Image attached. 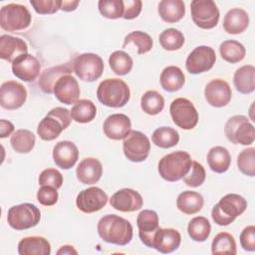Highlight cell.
<instances>
[{
    "label": "cell",
    "mask_w": 255,
    "mask_h": 255,
    "mask_svg": "<svg viewBox=\"0 0 255 255\" xmlns=\"http://www.w3.org/2000/svg\"><path fill=\"white\" fill-rule=\"evenodd\" d=\"M71 121L72 117L68 109L56 107L39 123L37 133L43 140H53L70 126Z\"/></svg>",
    "instance_id": "5"
},
{
    "label": "cell",
    "mask_w": 255,
    "mask_h": 255,
    "mask_svg": "<svg viewBox=\"0 0 255 255\" xmlns=\"http://www.w3.org/2000/svg\"><path fill=\"white\" fill-rule=\"evenodd\" d=\"M241 247L246 251L255 250V226L249 225L245 227L240 234Z\"/></svg>",
    "instance_id": "50"
},
{
    "label": "cell",
    "mask_w": 255,
    "mask_h": 255,
    "mask_svg": "<svg viewBox=\"0 0 255 255\" xmlns=\"http://www.w3.org/2000/svg\"><path fill=\"white\" fill-rule=\"evenodd\" d=\"M31 14L26 6L10 3L0 10V26L8 32L24 30L31 24Z\"/></svg>",
    "instance_id": "6"
},
{
    "label": "cell",
    "mask_w": 255,
    "mask_h": 255,
    "mask_svg": "<svg viewBox=\"0 0 255 255\" xmlns=\"http://www.w3.org/2000/svg\"><path fill=\"white\" fill-rule=\"evenodd\" d=\"M58 191L55 187L49 185H42L37 192V199L40 204L44 206H52L58 201Z\"/></svg>",
    "instance_id": "49"
},
{
    "label": "cell",
    "mask_w": 255,
    "mask_h": 255,
    "mask_svg": "<svg viewBox=\"0 0 255 255\" xmlns=\"http://www.w3.org/2000/svg\"><path fill=\"white\" fill-rule=\"evenodd\" d=\"M142 8V2L140 0H125L124 1V15L126 20H131L136 18Z\"/></svg>",
    "instance_id": "51"
},
{
    "label": "cell",
    "mask_w": 255,
    "mask_h": 255,
    "mask_svg": "<svg viewBox=\"0 0 255 255\" xmlns=\"http://www.w3.org/2000/svg\"><path fill=\"white\" fill-rule=\"evenodd\" d=\"M158 41L164 50L175 51L183 46L185 40L183 34L179 30L168 28L160 33Z\"/></svg>",
    "instance_id": "42"
},
{
    "label": "cell",
    "mask_w": 255,
    "mask_h": 255,
    "mask_svg": "<svg viewBox=\"0 0 255 255\" xmlns=\"http://www.w3.org/2000/svg\"><path fill=\"white\" fill-rule=\"evenodd\" d=\"M169 112L173 123L182 129H192L198 123V113L195 107L185 98L173 100Z\"/></svg>",
    "instance_id": "11"
},
{
    "label": "cell",
    "mask_w": 255,
    "mask_h": 255,
    "mask_svg": "<svg viewBox=\"0 0 255 255\" xmlns=\"http://www.w3.org/2000/svg\"><path fill=\"white\" fill-rule=\"evenodd\" d=\"M98 8L100 13L108 19H118L124 15L123 0H100Z\"/></svg>",
    "instance_id": "45"
},
{
    "label": "cell",
    "mask_w": 255,
    "mask_h": 255,
    "mask_svg": "<svg viewBox=\"0 0 255 255\" xmlns=\"http://www.w3.org/2000/svg\"><path fill=\"white\" fill-rule=\"evenodd\" d=\"M110 204L119 211L132 212L141 208L143 199L137 191L130 188H123L112 195Z\"/></svg>",
    "instance_id": "17"
},
{
    "label": "cell",
    "mask_w": 255,
    "mask_h": 255,
    "mask_svg": "<svg viewBox=\"0 0 255 255\" xmlns=\"http://www.w3.org/2000/svg\"><path fill=\"white\" fill-rule=\"evenodd\" d=\"M211 252L213 255H216V254L235 255L237 253V250H236V242L234 237L228 232L218 233L212 240Z\"/></svg>",
    "instance_id": "39"
},
{
    "label": "cell",
    "mask_w": 255,
    "mask_h": 255,
    "mask_svg": "<svg viewBox=\"0 0 255 255\" xmlns=\"http://www.w3.org/2000/svg\"><path fill=\"white\" fill-rule=\"evenodd\" d=\"M187 232L189 237L196 242L205 241L211 232L210 222L206 217L196 216L192 218L187 225Z\"/></svg>",
    "instance_id": "37"
},
{
    "label": "cell",
    "mask_w": 255,
    "mask_h": 255,
    "mask_svg": "<svg viewBox=\"0 0 255 255\" xmlns=\"http://www.w3.org/2000/svg\"><path fill=\"white\" fill-rule=\"evenodd\" d=\"M79 1H62V5H61V10L66 11V12H71L77 9L78 5H79Z\"/></svg>",
    "instance_id": "53"
},
{
    "label": "cell",
    "mask_w": 255,
    "mask_h": 255,
    "mask_svg": "<svg viewBox=\"0 0 255 255\" xmlns=\"http://www.w3.org/2000/svg\"><path fill=\"white\" fill-rule=\"evenodd\" d=\"M80 94L79 83L70 74L62 76L54 86L56 99L65 105H72L78 102Z\"/></svg>",
    "instance_id": "19"
},
{
    "label": "cell",
    "mask_w": 255,
    "mask_h": 255,
    "mask_svg": "<svg viewBox=\"0 0 255 255\" xmlns=\"http://www.w3.org/2000/svg\"><path fill=\"white\" fill-rule=\"evenodd\" d=\"M140 108L145 114L155 116L163 110L164 99L156 91H147L141 96Z\"/></svg>",
    "instance_id": "41"
},
{
    "label": "cell",
    "mask_w": 255,
    "mask_h": 255,
    "mask_svg": "<svg viewBox=\"0 0 255 255\" xmlns=\"http://www.w3.org/2000/svg\"><path fill=\"white\" fill-rule=\"evenodd\" d=\"M152 142L160 148H169L176 145L179 141V133L172 128L160 127L151 135Z\"/></svg>",
    "instance_id": "38"
},
{
    "label": "cell",
    "mask_w": 255,
    "mask_h": 255,
    "mask_svg": "<svg viewBox=\"0 0 255 255\" xmlns=\"http://www.w3.org/2000/svg\"><path fill=\"white\" fill-rule=\"evenodd\" d=\"M57 254H68V255H71V254H78V251L71 245H64L62 246L58 251H57Z\"/></svg>",
    "instance_id": "54"
},
{
    "label": "cell",
    "mask_w": 255,
    "mask_h": 255,
    "mask_svg": "<svg viewBox=\"0 0 255 255\" xmlns=\"http://www.w3.org/2000/svg\"><path fill=\"white\" fill-rule=\"evenodd\" d=\"M238 169L247 176L255 175V148L243 149L237 156Z\"/></svg>",
    "instance_id": "44"
},
{
    "label": "cell",
    "mask_w": 255,
    "mask_h": 255,
    "mask_svg": "<svg viewBox=\"0 0 255 255\" xmlns=\"http://www.w3.org/2000/svg\"><path fill=\"white\" fill-rule=\"evenodd\" d=\"M72 73V68L68 65H59L46 69L40 75L38 85L45 94H53L56 82L64 75Z\"/></svg>",
    "instance_id": "28"
},
{
    "label": "cell",
    "mask_w": 255,
    "mask_h": 255,
    "mask_svg": "<svg viewBox=\"0 0 255 255\" xmlns=\"http://www.w3.org/2000/svg\"><path fill=\"white\" fill-rule=\"evenodd\" d=\"M36 137L31 130L28 129H17L10 139V143L13 149L19 153H28L30 152L35 145Z\"/></svg>",
    "instance_id": "36"
},
{
    "label": "cell",
    "mask_w": 255,
    "mask_h": 255,
    "mask_svg": "<svg viewBox=\"0 0 255 255\" xmlns=\"http://www.w3.org/2000/svg\"><path fill=\"white\" fill-rule=\"evenodd\" d=\"M108 202L107 193L100 187L92 186L80 191L77 196V207L84 213H93L101 210Z\"/></svg>",
    "instance_id": "15"
},
{
    "label": "cell",
    "mask_w": 255,
    "mask_h": 255,
    "mask_svg": "<svg viewBox=\"0 0 255 255\" xmlns=\"http://www.w3.org/2000/svg\"><path fill=\"white\" fill-rule=\"evenodd\" d=\"M98 100L110 108H122L128 104L130 91L127 83L121 79H106L97 89Z\"/></svg>",
    "instance_id": "4"
},
{
    "label": "cell",
    "mask_w": 255,
    "mask_h": 255,
    "mask_svg": "<svg viewBox=\"0 0 255 255\" xmlns=\"http://www.w3.org/2000/svg\"><path fill=\"white\" fill-rule=\"evenodd\" d=\"M76 174L80 182L84 184H95L102 177V163L95 157H86L79 163Z\"/></svg>",
    "instance_id": "25"
},
{
    "label": "cell",
    "mask_w": 255,
    "mask_h": 255,
    "mask_svg": "<svg viewBox=\"0 0 255 255\" xmlns=\"http://www.w3.org/2000/svg\"><path fill=\"white\" fill-rule=\"evenodd\" d=\"M207 163L212 171L216 173H223L227 171L230 166V153L223 146H213L207 153Z\"/></svg>",
    "instance_id": "32"
},
{
    "label": "cell",
    "mask_w": 255,
    "mask_h": 255,
    "mask_svg": "<svg viewBox=\"0 0 255 255\" xmlns=\"http://www.w3.org/2000/svg\"><path fill=\"white\" fill-rule=\"evenodd\" d=\"M97 230L104 241L119 246H125L132 239L130 222L116 214L103 216L98 222Z\"/></svg>",
    "instance_id": "1"
},
{
    "label": "cell",
    "mask_w": 255,
    "mask_h": 255,
    "mask_svg": "<svg viewBox=\"0 0 255 255\" xmlns=\"http://www.w3.org/2000/svg\"><path fill=\"white\" fill-rule=\"evenodd\" d=\"M18 253L20 255H49L51 245L44 237L29 236L18 243Z\"/></svg>",
    "instance_id": "27"
},
{
    "label": "cell",
    "mask_w": 255,
    "mask_h": 255,
    "mask_svg": "<svg viewBox=\"0 0 255 255\" xmlns=\"http://www.w3.org/2000/svg\"><path fill=\"white\" fill-rule=\"evenodd\" d=\"M204 96L210 106L222 108L231 101L232 91L227 82L222 79H214L206 85Z\"/></svg>",
    "instance_id": "16"
},
{
    "label": "cell",
    "mask_w": 255,
    "mask_h": 255,
    "mask_svg": "<svg viewBox=\"0 0 255 255\" xmlns=\"http://www.w3.org/2000/svg\"><path fill=\"white\" fill-rule=\"evenodd\" d=\"M181 242L180 233L173 228H158L152 240V248L160 253H171L175 251Z\"/></svg>",
    "instance_id": "23"
},
{
    "label": "cell",
    "mask_w": 255,
    "mask_h": 255,
    "mask_svg": "<svg viewBox=\"0 0 255 255\" xmlns=\"http://www.w3.org/2000/svg\"><path fill=\"white\" fill-rule=\"evenodd\" d=\"M233 84L241 94H251L255 90V68L252 65H244L236 70Z\"/></svg>",
    "instance_id": "29"
},
{
    "label": "cell",
    "mask_w": 255,
    "mask_h": 255,
    "mask_svg": "<svg viewBox=\"0 0 255 255\" xmlns=\"http://www.w3.org/2000/svg\"><path fill=\"white\" fill-rule=\"evenodd\" d=\"M129 43H133L136 46L137 54L139 55L149 52L153 45L151 37L142 31H132L128 34L124 40L123 48H125Z\"/></svg>",
    "instance_id": "43"
},
{
    "label": "cell",
    "mask_w": 255,
    "mask_h": 255,
    "mask_svg": "<svg viewBox=\"0 0 255 255\" xmlns=\"http://www.w3.org/2000/svg\"><path fill=\"white\" fill-rule=\"evenodd\" d=\"M72 119L80 124H87L92 122L97 115V108L95 104L87 99L76 102L70 111Z\"/></svg>",
    "instance_id": "34"
},
{
    "label": "cell",
    "mask_w": 255,
    "mask_h": 255,
    "mask_svg": "<svg viewBox=\"0 0 255 255\" xmlns=\"http://www.w3.org/2000/svg\"><path fill=\"white\" fill-rule=\"evenodd\" d=\"M79 158L77 145L70 140H62L53 148V159L56 165L62 169L72 168Z\"/></svg>",
    "instance_id": "22"
},
{
    "label": "cell",
    "mask_w": 255,
    "mask_h": 255,
    "mask_svg": "<svg viewBox=\"0 0 255 255\" xmlns=\"http://www.w3.org/2000/svg\"><path fill=\"white\" fill-rule=\"evenodd\" d=\"M103 59L94 53H84L78 55L73 61V71L80 80L94 82L98 80L104 72Z\"/></svg>",
    "instance_id": "9"
},
{
    "label": "cell",
    "mask_w": 255,
    "mask_h": 255,
    "mask_svg": "<svg viewBox=\"0 0 255 255\" xmlns=\"http://www.w3.org/2000/svg\"><path fill=\"white\" fill-rule=\"evenodd\" d=\"M28 46L24 40L10 35L0 37V58L13 63L22 55L28 54Z\"/></svg>",
    "instance_id": "24"
},
{
    "label": "cell",
    "mask_w": 255,
    "mask_h": 255,
    "mask_svg": "<svg viewBox=\"0 0 255 255\" xmlns=\"http://www.w3.org/2000/svg\"><path fill=\"white\" fill-rule=\"evenodd\" d=\"M190 11L192 21L201 29H212L219 21V10L212 0H193Z\"/></svg>",
    "instance_id": "10"
},
{
    "label": "cell",
    "mask_w": 255,
    "mask_h": 255,
    "mask_svg": "<svg viewBox=\"0 0 255 255\" xmlns=\"http://www.w3.org/2000/svg\"><path fill=\"white\" fill-rule=\"evenodd\" d=\"M158 15L166 23H176L185 14V5L181 0H162L158 4Z\"/></svg>",
    "instance_id": "30"
},
{
    "label": "cell",
    "mask_w": 255,
    "mask_h": 255,
    "mask_svg": "<svg viewBox=\"0 0 255 255\" xmlns=\"http://www.w3.org/2000/svg\"><path fill=\"white\" fill-rule=\"evenodd\" d=\"M204 204L202 195L195 191L186 190L181 192L176 199L177 208L184 214H195L201 210Z\"/></svg>",
    "instance_id": "33"
},
{
    "label": "cell",
    "mask_w": 255,
    "mask_h": 255,
    "mask_svg": "<svg viewBox=\"0 0 255 255\" xmlns=\"http://www.w3.org/2000/svg\"><path fill=\"white\" fill-rule=\"evenodd\" d=\"M219 52L222 59L228 63L241 62L246 54L245 47L238 41L226 40L220 44Z\"/></svg>",
    "instance_id": "35"
},
{
    "label": "cell",
    "mask_w": 255,
    "mask_h": 255,
    "mask_svg": "<svg viewBox=\"0 0 255 255\" xmlns=\"http://www.w3.org/2000/svg\"><path fill=\"white\" fill-rule=\"evenodd\" d=\"M216 61L214 50L208 46H198L194 48L185 61L188 73L196 75L212 69Z\"/></svg>",
    "instance_id": "13"
},
{
    "label": "cell",
    "mask_w": 255,
    "mask_h": 255,
    "mask_svg": "<svg viewBox=\"0 0 255 255\" xmlns=\"http://www.w3.org/2000/svg\"><path fill=\"white\" fill-rule=\"evenodd\" d=\"M41 219L39 208L32 203H21L8 210L7 222L15 230H25L36 226Z\"/></svg>",
    "instance_id": "8"
},
{
    "label": "cell",
    "mask_w": 255,
    "mask_h": 255,
    "mask_svg": "<svg viewBox=\"0 0 255 255\" xmlns=\"http://www.w3.org/2000/svg\"><path fill=\"white\" fill-rule=\"evenodd\" d=\"M14 131V125L6 120L0 121V137L4 138Z\"/></svg>",
    "instance_id": "52"
},
{
    "label": "cell",
    "mask_w": 255,
    "mask_h": 255,
    "mask_svg": "<svg viewBox=\"0 0 255 255\" xmlns=\"http://www.w3.org/2000/svg\"><path fill=\"white\" fill-rule=\"evenodd\" d=\"M109 64L116 75L125 76L131 71L133 62L128 53L124 51H115L109 58Z\"/></svg>",
    "instance_id": "40"
},
{
    "label": "cell",
    "mask_w": 255,
    "mask_h": 255,
    "mask_svg": "<svg viewBox=\"0 0 255 255\" xmlns=\"http://www.w3.org/2000/svg\"><path fill=\"white\" fill-rule=\"evenodd\" d=\"M123 150L128 160L132 162L143 161L150 151L149 139L141 131L130 130L124 138Z\"/></svg>",
    "instance_id": "12"
},
{
    "label": "cell",
    "mask_w": 255,
    "mask_h": 255,
    "mask_svg": "<svg viewBox=\"0 0 255 255\" xmlns=\"http://www.w3.org/2000/svg\"><path fill=\"white\" fill-rule=\"evenodd\" d=\"M38 181L41 186L49 185L59 189L63 184V175L55 168H46L40 173Z\"/></svg>",
    "instance_id": "47"
},
{
    "label": "cell",
    "mask_w": 255,
    "mask_h": 255,
    "mask_svg": "<svg viewBox=\"0 0 255 255\" xmlns=\"http://www.w3.org/2000/svg\"><path fill=\"white\" fill-rule=\"evenodd\" d=\"M130 128V120L124 114H113L109 116L103 125V129L107 137L114 140L124 139L131 130Z\"/></svg>",
    "instance_id": "21"
},
{
    "label": "cell",
    "mask_w": 255,
    "mask_h": 255,
    "mask_svg": "<svg viewBox=\"0 0 255 255\" xmlns=\"http://www.w3.org/2000/svg\"><path fill=\"white\" fill-rule=\"evenodd\" d=\"M246 208L247 201L243 196L236 193H229L223 196L213 206L211 216L216 224L226 226L232 223L237 216L241 215Z\"/></svg>",
    "instance_id": "3"
},
{
    "label": "cell",
    "mask_w": 255,
    "mask_h": 255,
    "mask_svg": "<svg viewBox=\"0 0 255 255\" xmlns=\"http://www.w3.org/2000/svg\"><path fill=\"white\" fill-rule=\"evenodd\" d=\"M161 88L169 93L180 90L185 82V76L180 68L176 66H168L164 68L160 74Z\"/></svg>",
    "instance_id": "31"
},
{
    "label": "cell",
    "mask_w": 255,
    "mask_h": 255,
    "mask_svg": "<svg viewBox=\"0 0 255 255\" xmlns=\"http://www.w3.org/2000/svg\"><path fill=\"white\" fill-rule=\"evenodd\" d=\"M136 225L138 228V236L141 242L152 248V240L155 232L159 228L158 215L154 210L144 209L139 212L136 218Z\"/></svg>",
    "instance_id": "18"
},
{
    "label": "cell",
    "mask_w": 255,
    "mask_h": 255,
    "mask_svg": "<svg viewBox=\"0 0 255 255\" xmlns=\"http://www.w3.org/2000/svg\"><path fill=\"white\" fill-rule=\"evenodd\" d=\"M206 177V172L204 167L197 161L192 160L190 169L188 173L183 176V182L190 187H198L204 181Z\"/></svg>",
    "instance_id": "46"
},
{
    "label": "cell",
    "mask_w": 255,
    "mask_h": 255,
    "mask_svg": "<svg viewBox=\"0 0 255 255\" xmlns=\"http://www.w3.org/2000/svg\"><path fill=\"white\" fill-rule=\"evenodd\" d=\"M192 159L188 152L173 151L161 157L158 162V173L166 181L174 182L185 176L191 166Z\"/></svg>",
    "instance_id": "2"
},
{
    "label": "cell",
    "mask_w": 255,
    "mask_h": 255,
    "mask_svg": "<svg viewBox=\"0 0 255 255\" xmlns=\"http://www.w3.org/2000/svg\"><path fill=\"white\" fill-rule=\"evenodd\" d=\"M30 4L34 10L41 15L54 14L61 9V0H31Z\"/></svg>",
    "instance_id": "48"
},
{
    "label": "cell",
    "mask_w": 255,
    "mask_h": 255,
    "mask_svg": "<svg viewBox=\"0 0 255 255\" xmlns=\"http://www.w3.org/2000/svg\"><path fill=\"white\" fill-rule=\"evenodd\" d=\"M27 99L25 87L16 81H7L0 88V105L6 110L21 108Z\"/></svg>",
    "instance_id": "14"
},
{
    "label": "cell",
    "mask_w": 255,
    "mask_h": 255,
    "mask_svg": "<svg viewBox=\"0 0 255 255\" xmlns=\"http://www.w3.org/2000/svg\"><path fill=\"white\" fill-rule=\"evenodd\" d=\"M249 25L248 13L241 8L229 10L223 20V29L228 34H240L244 32Z\"/></svg>",
    "instance_id": "26"
},
{
    "label": "cell",
    "mask_w": 255,
    "mask_h": 255,
    "mask_svg": "<svg viewBox=\"0 0 255 255\" xmlns=\"http://www.w3.org/2000/svg\"><path fill=\"white\" fill-rule=\"evenodd\" d=\"M40 70V62L31 54L22 55L12 63V72L14 76L24 82L34 81L39 76Z\"/></svg>",
    "instance_id": "20"
},
{
    "label": "cell",
    "mask_w": 255,
    "mask_h": 255,
    "mask_svg": "<svg viewBox=\"0 0 255 255\" xmlns=\"http://www.w3.org/2000/svg\"><path fill=\"white\" fill-rule=\"evenodd\" d=\"M224 133L229 141L235 144L249 145L255 138V130L249 119L242 115L231 117L225 124Z\"/></svg>",
    "instance_id": "7"
}]
</instances>
